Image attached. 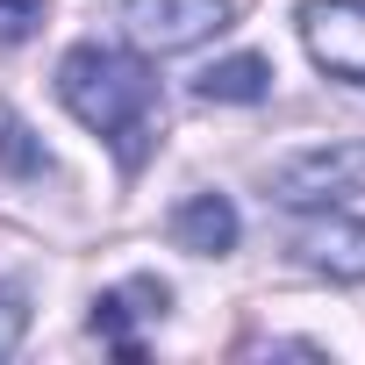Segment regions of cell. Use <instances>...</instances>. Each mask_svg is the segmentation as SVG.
<instances>
[{
    "label": "cell",
    "instance_id": "1",
    "mask_svg": "<svg viewBox=\"0 0 365 365\" xmlns=\"http://www.w3.org/2000/svg\"><path fill=\"white\" fill-rule=\"evenodd\" d=\"M58 101L79 129H93L122 172H143L165 129V93L158 72L136 51H108V43H72L58 58Z\"/></svg>",
    "mask_w": 365,
    "mask_h": 365
},
{
    "label": "cell",
    "instance_id": "2",
    "mask_svg": "<svg viewBox=\"0 0 365 365\" xmlns=\"http://www.w3.org/2000/svg\"><path fill=\"white\" fill-rule=\"evenodd\" d=\"M365 194V136L351 143H315V150H294L265 172V201L294 208V215H315V208H344Z\"/></svg>",
    "mask_w": 365,
    "mask_h": 365
},
{
    "label": "cell",
    "instance_id": "3",
    "mask_svg": "<svg viewBox=\"0 0 365 365\" xmlns=\"http://www.w3.org/2000/svg\"><path fill=\"white\" fill-rule=\"evenodd\" d=\"M230 15H237L230 0H122V29L150 58H172V51H194V43L222 36Z\"/></svg>",
    "mask_w": 365,
    "mask_h": 365
},
{
    "label": "cell",
    "instance_id": "4",
    "mask_svg": "<svg viewBox=\"0 0 365 365\" xmlns=\"http://www.w3.org/2000/svg\"><path fill=\"white\" fill-rule=\"evenodd\" d=\"M301 43H308L315 72H329L344 86H365V0H308Z\"/></svg>",
    "mask_w": 365,
    "mask_h": 365
},
{
    "label": "cell",
    "instance_id": "5",
    "mask_svg": "<svg viewBox=\"0 0 365 365\" xmlns=\"http://www.w3.org/2000/svg\"><path fill=\"white\" fill-rule=\"evenodd\" d=\"M165 308H172V287H165L158 272H136V279H122V287H108V294L93 301V336L115 344L122 358H143V344L129 336V322H158Z\"/></svg>",
    "mask_w": 365,
    "mask_h": 365
},
{
    "label": "cell",
    "instance_id": "6",
    "mask_svg": "<svg viewBox=\"0 0 365 365\" xmlns=\"http://www.w3.org/2000/svg\"><path fill=\"white\" fill-rule=\"evenodd\" d=\"M308 272H329V279H365V222L358 215H322L308 230H294L287 244Z\"/></svg>",
    "mask_w": 365,
    "mask_h": 365
},
{
    "label": "cell",
    "instance_id": "7",
    "mask_svg": "<svg viewBox=\"0 0 365 365\" xmlns=\"http://www.w3.org/2000/svg\"><path fill=\"white\" fill-rule=\"evenodd\" d=\"M237 208H230V194H187L172 208V244L179 251H194V258H222V251H237Z\"/></svg>",
    "mask_w": 365,
    "mask_h": 365
},
{
    "label": "cell",
    "instance_id": "8",
    "mask_svg": "<svg viewBox=\"0 0 365 365\" xmlns=\"http://www.w3.org/2000/svg\"><path fill=\"white\" fill-rule=\"evenodd\" d=\"M272 93V65L258 51H237V58H215L208 72H194V101H215V108H251Z\"/></svg>",
    "mask_w": 365,
    "mask_h": 365
},
{
    "label": "cell",
    "instance_id": "9",
    "mask_svg": "<svg viewBox=\"0 0 365 365\" xmlns=\"http://www.w3.org/2000/svg\"><path fill=\"white\" fill-rule=\"evenodd\" d=\"M0 172H8V179H43V172H51L43 136H36L15 108H0Z\"/></svg>",
    "mask_w": 365,
    "mask_h": 365
},
{
    "label": "cell",
    "instance_id": "10",
    "mask_svg": "<svg viewBox=\"0 0 365 365\" xmlns=\"http://www.w3.org/2000/svg\"><path fill=\"white\" fill-rule=\"evenodd\" d=\"M22 329H29V294L0 279V358H15V351H22Z\"/></svg>",
    "mask_w": 365,
    "mask_h": 365
},
{
    "label": "cell",
    "instance_id": "11",
    "mask_svg": "<svg viewBox=\"0 0 365 365\" xmlns=\"http://www.w3.org/2000/svg\"><path fill=\"white\" fill-rule=\"evenodd\" d=\"M36 22H43V0H0V36L8 43H22Z\"/></svg>",
    "mask_w": 365,
    "mask_h": 365
}]
</instances>
